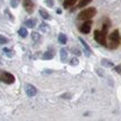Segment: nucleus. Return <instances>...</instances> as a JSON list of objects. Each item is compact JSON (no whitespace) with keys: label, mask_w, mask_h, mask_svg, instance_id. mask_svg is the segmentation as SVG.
Segmentation results:
<instances>
[{"label":"nucleus","mask_w":121,"mask_h":121,"mask_svg":"<svg viewBox=\"0 0 121 121\" xmlns=\"http://www.w3.org/2000/svg\"><path fill=\"white\" fill-rule=\"evenodd\" d=\"M91 1H92V0H80V2H78V8H83V7L87 6Z\"/></svg>","instance_id":"dca6fc26"},{"label":"nucleus","mask_w":121,"mask_h":121,"mask_svg":"<svg viewBox=\"0 0 121 121\" xmlns=\"http://www.w3.org/2000/svg\"><path fill=\"white\" fill-rule=\"evenodd\" d=\"M91 27H92V22H91V19H89V20H85V22L80 27V30L83 34H89L91 31Z\"/></svg>","instance_id":"423d86ee"},{"label":"nucleus","mask_w":121,"mask_h":121,"mask_svg":"<svg viewBox=\"0 0 121 121\" xmlns=\"http://www.w3.org/2000/svg\"><path fill=\"white\" fill-rule=\"evenodd\" d=\"M114 71H116V72H118V73H121V65L116 66V67H114Z\"/></svg>","instance_id":"393cba45"},{"label":"nucleus","mask_w":121,"mask_h":121,"mask_svg":"<svg viewBox=\"0 0 121 121\" xmlns=\"http://www.w3.org/2000/svg\"><path fill=\"white\" fill-rule=\"evenodd\" d=\"M39 28H40V30H43V31H47V30H48L47 25H46V24H42Z\"/></svg>","instance_id":"4be33fe9"},{"label":"nucleus","mask_w":121,"mask_h":121,"mask_svg":"<svg viewBox=\"0 0 121 121\" xmlns=\"http://www.w3.org/2000/svg\"><path fill=\"white\" fill-rule=\"evenodd\" d=\"M102 64L105 65V66H111V65H112V63H111L110 60H102Z\"/></svg>","instance_id":"5701e85b"},{"label":"nucleus","mask_w":121,"mask_h":121,"mask_svg":"<svg viewBox=\"0 0 121 121\" xmlns=\"http://www.w3.org/2000/svg\"><path fill=\"white\" fill-rule=\"evenodd\" d=\"M53 57H54V53L51 52V51H47V52H45L43 54L42 58H43V60H52Z\"/></svg>","instance_id":"f8f14e48"},{"label":"nucleus","mask_w":121,"mask_h":121,"mask_svg":"<svg viewBox=\"0 0 121 121\" xmlns=\"http://www.w3.org/2000/svg\"><path fill=\"white\" fill-rule=\"evenodd\" d=\"M31 37H33V40H35V42H39L40 40V35L38 33H33Z\"/></svg>","instance_id":"a211bd4d"},{"label":"nucleus","mask_w":121,"mask_h":121,"mask_svg":"<svg viewBox=\"0 0 121 121\" xmlns=\"http://www.w3.org/2000/svg\"><path fill=\"white\" fill-rule=\"evenodd\" d=\"M8 43V38H6L4 35H0V44L1 45H4V44Z\"/></svg>","instance_id":"aec40b11"},{"label":"nucleus","mask_w":121,"mask_h":121,"mask_svg":"<svg viewBox=\"0 0 121 121\" xmlns=\"http://www.w3.org/2000/svg\"><path fill=\"white\" fill-rule=\"evenodd\" d=\"M4 54H6V55H7L8 57H13V52L11 51V49H9V48H6V47H4Z\"/></svg>","instance_id":"f3484780"},{"label":"nucleus","mask_w":121,"mask_h":121,"mask_svg":"<svg viewBox=\"0 0 121 121\" xmlns=\"http://www.w3.org/2000/svg\"><path fill=\"white\" fill-rule=\"evenodd\" d=\"M120 40H121V37H120V34H119V30L116 29L113 30L111 34L109 35V47L111 49H116V48L119 46L120 44Z\"/></svg>","instance_id":"f03ea898"},{"label":"nucleus","mask_w":121,"mask_h":121,"mask_svg":"<svg viewBox=\"0 0 121 121\" xmlns=\"http://www.w3.org/2000/svg\"><path fill=\"white\" fill-rule=\"evenodd\" d=\"M69 64H71V65H78V60H76V58H73V60H71Z\"/></svg>","instance_id":"b1692460"},{"label":"nucleus","mask_w":121,"mask_h":121,"mask_svg":"<svg viewBox=\"0 0 121 121\" xmlns=\"http://www.w3.org/2000/svg\"><path fill=\"white\" fill-rule=\"evenodd\" d=\"M109 26L107 24L103 25L102 30H95L94 31V39L102 46H107V34H108Z\"/></svg>","instance_id":"f257e3e1"},{"label":"nucleus","mask_w":121,"mask_h":121,"mask_svg":"<svg viewBox=\"0 0 121 121\" xmlns=\"http://www.w3.org/2000/svg\"><path fill=\"white\" fill-rule=\"evenodd\" d=\"M39 13H40V16H42L43 19H45V20H51V19H52L51 15H49L46 10H44V9H40V10H39Z\"/></svg>","instance_id":"1a4fd4ad"},{"label":"nucleus","mask_w":121,"mask_h":121,"mask_svg":"<svg viewBox=\"0 0 121 121\" xmlns=\"http://www.w3.org/2000/svg\"><path fill=\"white\" fill-rule=\"evenodd\" d=\"M58 42H60V44H66V42H67V37H66V35L65 34H60V36H58Z\"/></svg>","instance_id":"2eb2a0df"},{"label":"nucleus","mask_w":121,"mask_h":121,"mask_svg":"<svg viewBox=\"0 0 121 121\" xmlns=\"http://www.w3.org/2000/svg\"><path fill=\"white\" fill-rule=\"evenodd\" d=\"M36 24H37V19L36 18H31V19H28L25 22V26L29 27V28H33L34 26H36Z\"/></svg>","instance_id":"6e6552de"},{"label":"nucleus","mask_w":121,"mask_h":121,"mask_svg":"<svg viewBox=\"0 0 121 121\" xmlns=\"http://www.w3.org/2000/svg\"><path fill=\"white\" fill-rule=\"evenodd\" d=\"M18 34H19V36H20L22 38H26L27 35H28V31H27V29L25 27H22L20 29L18 30Z\"/></svg>","instance_id":"ddd939ff"},{"label":"nucleus","mask_w":121,"mask_h":121,"mask_svg":"<svg viewBox=\"0 0 121 121\" xmlns=\"http://www.w3.org/2000/svg\"><path fill=\"white\" fill-rule=\"evenodd\" d=\"M25 91H26V94L28 95V96H30V98L37 94V89H36L34 85H31V84H26Z\"/></svg>","instance_id":"0eeeda50"},{"label":"nucleus","mask_w":121,"mask_h":121,"mask_svg":"<svg viewBox=\"0 0 121 121\" xmlns=\"http://www.w3.org/2000/svg\"><path fill=\"white\" fill-rule=\"evenodd\" d=\"M45 4H47L48 7H51V8H52L53 6H54V0H45Z\"/></svg>","instance_id":"412c9836"},{"label":"nucleus","mask_w":121,"mask_h":121,"mask_svg":"<svg viewBox=\"0 0 121 121\" xmlns=\"http://www.w3.org/2000/svg\"><path fill=\"white\" fill-rule=\"evenodd\" d=\"M0 82H4L6 84H13L15 82V76L11 73L0 71Z\"/></svg>","instance_id":"20e7f679"},{"label":"nucleus","mask_w":121,"mask_h":121,"mask_svg":"<svg viewBox=\"0 0 121 121\" xmlns=\"http://www.w3.org/2000/svg\"><path fill=\"white\" fill-rule=\"evenodd\" d=\"M76 1L78 0H64V2H63V6H64V8H71L72 6L76 4Z\"/></svg>","instance_id":"9b49d317"},{"label":"nucleus","mask_w":121,"mask_h":121,"mask_svg":"<svg viewBox=\"0 0 121 121\" xmlns=\"http://www.w3.org/2000/svg\"><path fill=\"white\" fill-rule=\"evenodd\" d=\"M60 60L62 62H66V60H67V49L66 48H62L60 52Z\"/></svg>","instance_id":"9d476101"},{"label":"nucleus","mask_w":121,"mask_h":121,"mask_svg":"<svg viewBox=\"0 0 121 121\" xmlns=\"http://www.w3.org/2000/svg\"><path fill=\"white\" fill-rule=\"evenodd\" d=\"M22 6L28 13H33L34 11V2L33 0H22Z\"/></svg>","instance_id":"39448f33"},{"label":"nucleus","mask_w":121,"mask_h":121,"mask_svg":"<svg viewBox=\"0 0 121 121\" xmlns=\"http://www.w3.org/2000/svg\"><path fill=\"white\" fill-rule=\"evenodd\" d=\"M95 13H96V9L95 8H93V7L86 8L78 13V19H81V20H89V19H92L94 17Z\"/></svg>","instance_id":"7ed1b4c3"},{"label":"nucleus","mask_w":121,"mask_h":121,"mask_svg":"<svg viewBox=\"0 0 121 121\" xmlns=\"http://www.w3.org/2000/svg\"><path fill=\"white\" fill-rule=\"evenodd\" d=\"M19 2H20V0H10V6L13 8H17Z\"/></svg>","instance_id":"6ab92c4d"},{"label":"nucleus","mask_w":121,"mask_h":121,"mask_svg":"<svg viewBox=\"0 0 121 121\" xmlns=\"http://www.w3.org/2000/svg\"><path fill=\"white\" fill-rule=\"evenodd\" d=\"M78 39H80V42H81V43H82V45L84 46V48H85V51H86V55H90L91 49H90V47H89V45L85 43V40H84V39H82V38H78Z\"/></svg>","instance_id":"4468645a"}]
</instances>
